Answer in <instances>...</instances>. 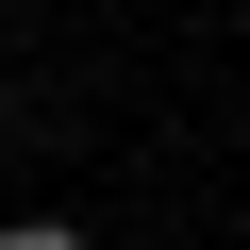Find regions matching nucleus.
Segmentation results:
<instances>
[{
  "mask_svg": "<svg viewBox=\"0 0 250 250\" xmlns=\"http://www.w3.org/2000/svg\"><path fill=\"white\" fill-rule=\"evenodd\" d=\"M0 250H83V217H0Z\"/></svg>",
  "mask_w": 250,
  "mask_h": 250,
  "instance_id": "1",
  "label": "nucleus"
}]
</instances>
